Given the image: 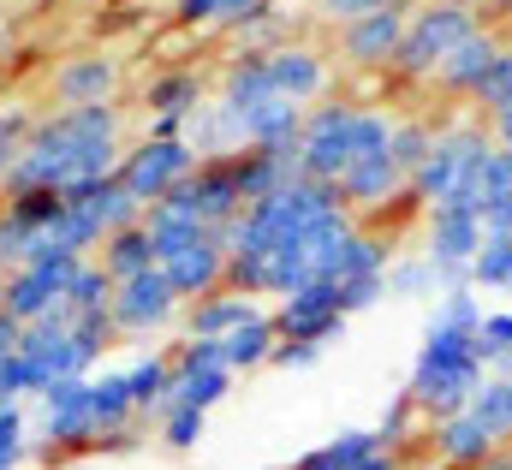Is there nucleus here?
<instances>
[{
  "label": "nucleus",
  "mask_w": 512,
  "mask_h": 470,
  "mask_svg": "<svg viewBox=\"0 0 512 470\" xmlns=\"http://www.w3.org/2000/svg\"><path fill=\"white\" fill-rule=\"evenodd\" d=\"M120 161H126V149H120V114H114V102L108 108H60V114L36 119V131L24 143L18 167L0 179V191L6 197H24V191H60V197H72V191H84L96 179H114Z\"/></svg>",
  "instance_id": "nucleus-1"
},
{
  "label": "nucleus",
  "mask_w": 512,
  "mask_h": 470,
  "mask_svg": "<svg viewBox=\"0 0 512 470\" xmlns=\"http://www.w3.org/2000/svg\"><path fill=\"white\" fill-rule=\"evenodd\" d=\"M399 119H387L382 108H358V102H316L304 114V137H298V173L316 185H340L358 161L387 155Z\"/></svg>",
  "instance_id": "nucleus-2"
},
{
  "label": "nucleus",
  "mask_w": 512,
  "mask_h": 470,
  "mask_svg": "<svg viewBox=\"0 0 512 470\" xmlns=\"http://www.w3.org/2000/svg\"><path fill=\"white\" fill-rule=\"evenodd\" d=\"M477 387H483V352H477V334L447 328V322H435V316H429L423 352H417V363H411V381H405L411 405H417L429 423H441V417L471 411Z\"/></svg>",
  "instance_id": "nucleus-3"
},
{
  "label": "nucleus",
  "mask_w": 512,
  "mask_h": 470,
  "mask_svg": "<svg viewBox=\"0 0 512 470\" xmlns=\"http://www.w3.org/2000/svg\"><path fill=\"white\" fill-rule=\"evenodd\" d=\"M483 30V18L471 12V6H441V0H429V6H417L411 12V24H405V42H399V60H393V72L399 78H435L471 36Z\"/></svg>",
  "instance_id": "nucleus-4"
},
{
  "label": "nucleus",
  "mask_w": 512,
  "mask_h": 470,
  "mask_svg": "<svg viewBox=\"0 0 512 470\" xmlns=\"http://www.w3.org/2000/svg\"><path fill=\"white\" fill-rule=\"evenodd\" d=\"M495 155V137L489 131H477V125H453V131H435V149H429V161L411 173V203H423V209H441V203H453V191L483 167Z\"/></svg>",
  "instance_id": "nucleus-5"
},
{
  "label": "nucleus",
  "mask_w": 512,
  "mask_h": 470,
  "mask_svg": "<svg viewBox=\"0 0 512 470\" xmlns=\"http://www.w3.org/2000/svg\"><path fill=\"white\" fill-rule=\"evenodd\" d=\"M197 167H203V161H197V149H191L185 137H173V143L143 137V143H131L126 161H120V185H126L143 209H155V203H167Z\"/></svg>",
  "instance_id": "nucleus-6"
},
{
  "label": "nucleus",
  "mask_w": 512,
  "mask_h": 470,
  "mask_svg": "<svg viewBox=\"0 0 512 470\" xmlns=\"http://www.w3.org/2000/svg\"><path fill=\"white\" fill-rule=\"evenodd\" d=\"M84 268V256H66V250H42L30 268H18V274H6V316H18L24 328L30 322H42V316H54L60 304H66V292H72V274Z\"/></svg>",
  "instance_id": "nucleus-7"
},
{
  "label": "nucleus",
  "mask_w": 512,
  "mask_h": 470,
  "mask_svg": "<svg viewBox=\"0 0 512 470\" xmlns=\"http://www.w3.org/2000/svg\"><path fill=\"white\" fill-rule=\"evenodd\" d=\"M18 352L36 363L42 387H54V381H90V369H96V357L84 352V340H78V316H72L66 304H60L54 316L30 322Z\"/></svg>",
  "instance_id": "nucleus-8"
},
{
  "label": "nucleus",
  "mask_w": 512,
  "mask_h": 470,
  "mask_svg": "<svg viewBox=\"0 0 512 470\" xmlns=\"http://www.w3.org/2000/svg\"><path fill=\"white\" fill-rule=\"evenodd\" d=\"M233 387V369H227V352L221 340H185V352L173 357V393L161 411H215Z\"/></svg>",
  "instance_id": "nucleus-9"
},
{
  "label": "nucleus",
  "mask_w": 512,
  "mask_h": 470,
  "mask_svg": "<svg viewBox=\"0 0 512 470\" xmlns=\"http://www.w3.org/2000/svg\"><path fill=\"white\" fill-rule=\"evenodd\" d=\"M36 435L48 453H102L96 447V417H90V381H54L42 393Z\"/></svg>",
  "instance_id": "nucleus-10"
},
{
  "label": "nucleus",
  "mask_w": 512,
  "mask_h": 470,
  "mask_svg": "<svg viewBox=\"0 0 512 470\" xmlns=\"http://www.w3.org/2000/svg\"><path fill=\"white\" fill-rule=\"evenodd\" d=\"M108 316H114V334H155V328H173V322H179V292H173V280H167L161 268L131 274V280L114 286Z\"/></svg>",
  "instance_id": "nucleus-11"
},
{
  "label": "nucleus",
  "mask_w": 512,
  "mask_h": 470,
  "mask_svg": "<svg viewBox=\"0 0 512 470\" xmlns=\"http://www.w3.org/2000/svg\"><path fill=\"white\" fill-rule=\"evenodd\" d=\"M280 340H298V346H328L340 328H346V310H340V286L334 280H316L292 298H280V310L268 316Z\"/></svg>",
  "instance_id": "nucleus-12"
},
{
  "label": "nucleus",
  "mask_w": 512,
  "mask_h": 470,
  "mask_svg": "<svg viewBox=\"0 0 512 470\" xmlns=\"http://www.w3.org/2000/svg\"><path fill=\"white\" fill-rule=\"evenodd\" d=\"M483 250V227L465 209H429V268L447 280V292L471 286V262Z\"/></svg>",
  "instance_id": "nucleus-13"
},
{
  "label": "nucleus",
  "mask_w": 512,
  "mask_h": 470,
  "mask_svg": "<svg viewBox=\"0 0 512 470\" xmlns=\"http://www.w3.org/2000/svg\"><path fill=\"white\" fill-rule=\"evenodd\" d=\"M227 262H233L227 227H209L197 244H185L179 256H167V262H161V274L173 280L179 304H197V298H209V292H221V286H227Z\"/></svg>",
  "instance_id": "nucleus-14"
},
{
  "label": "nucleus",
  "mask_w": 512,
  "mask_h": 470,
  "mask_svg": "<svg viewBox=\"0 0 512 470\" xmlns=\"http://www.w3.org/2000/svg\"><path fill=\"white\" fill-rule=\"evenodd\" d=\"M405 24H411V12H399V6L370 12V18H358V24H340V54H346L352 66H364V72H382V66L399 60Z\"/></svg>",
  "instance_id": "nucleus-15"
},
{
  "label": "nucleus",
  "mask_w": 512,
  "mask_h": 470,
  "mask_svg": "<svg viewBox=\"0 0 512 470\" xmlns=\"http://www.w3.org/2000/svg\"><path fill=\"white\" fill-rule=\"evenodd\" d=\"M90 417H96V447H102V453L131 447V423H137L143 411H137V399H131L126 369L90 375Z\"/></svg>",
  "instance_id": "nucleus-16"
},
{
  "label": "nucleus",
  "mask_w": 512,
  "mask_h": 470,
  "mask_svg": "<svg viewBox=\"0 0 512 470\" xmlns=\"http://www.w3.org/2000/svg\"><path fill=\"white\" fill-rule=\"evenodd\" d=\"M501 54H507V48H501V36L483 24V30H477V36H471V42H465L441 72H435V90H441V96H465V102H477V96H483V84H489V72L501 66Z\"/></svg>",
  "instance_id": "nucleus-17"
},
{
  "label": "nucleus",
  "mask_w": 512,
  "mask_h": 470,
  "mask_svg": "<svg viewBox=\"0 0 512 470\" xmlns=\"http://www.w3.org/2000/svg\"><path fill=\"white\" fill-rule=\"evenodd\" d=\"M120 84V66L108 54H78L66 66H54V102L60 108H108Z\"/></svg>",
  "instance_id": "nucleus-18"
},
{
  "label": "nucleus",
  "mask_w": 512,
  "mask_h": 470,
  "mask_svg": "<svg viewBox=\"0 0 512 470\" xmlns=\"http://www.w3.org/2000/svg\"><path fill=\"white\" fill-rule=\"evenodd\" d=\"M429 441H435V459H441V470H483L495 453H501V441H495V435H489L471 411L429 423Z\"/></svg>",
  "instance_id": "nucleus-19"
},
{
  "label": "nucleus",
  "mask_w": 512,
  "mask_h": 470,
  "mask_svg": "<svg viewBox=\"0 0 512 470\" xmlns=\"http://www.w3.org/2000/svg\"><path fill=\"white\" fill-rule=\"evenodd\" d=\"M334 191H340V203H346L352 215H376L393 197H411V179L393 167V155H370V161H358Z\"/></svg>",
  "instance_id": "nucleus-20"
},
{
  "label": "nucleus",
  "mask_w": 512,
  "mask_h": 470,
  "mask_svg": "<svg viewBox=\"0 0 512 470\" xmlns=\"http://www.w3.org/2000/svg\"><path fill=\"white\" fill-rule=\"evenodd\" d=\"M227 173H233V185H239V197H245V209H251V203L286 191V185L298 179V155H280V149H239V155H227Z\"/></svg>",
  "instance_id": "nucleus-21"
},
{
  "label": "nucleus",
  "mask_w": 512,
  "mask_h": 470,
  "mask_svg": "<svg viewBox=\"0 0 512 470\" xmlns=\"http://www.w3.org/2000/svg\"><path fill=\"white\" fill-rule=\"evenodd\" d=\"M268 78H274V90H280L286 102H298V108L328 90V66H322V54L304 48V42H286L280 54H268Z\"/></svg>",
  "instance_id": "nucleus-22"
},
{
  "label": "nucleus",
  "mask_w": 512,
  "mask_h": 470,
  "mask_svg": "<svg viewBox=\"0 0 512 470\" xmlns=\"http://www.w3.org/2000/svg\"><path fill=\"white\" fill-rule=\"evenodd\" d=\"M256 316H268V310H256V298H239V292L221 286V292H209L185 310V340H227L233 328H245Z\"/></svg>",
  "instance_id": "nucleus-23"
},
{
  "label": "nucleus",
  "mask_w": 512,
  "mask_h": 470,
  "mask_svg": "<svg viewBox=\"0 0 512 470\" xmlns=\"http://www.w3.org/2000/svg\"><path fill=\"white\" fill-rule=\"evenodd\" d=\"M143 108H149V119H161V114L191 119L197 108H209V78H203V72H191V66H173V72L149 78Z\"/></svg>",
  "instance_id": "nucleus-24"
},
{
  "label": "nucleus",
  "mask_w": 512,
  "mask_h": 470,
  "mask_svg": "<svg viewBox=\"0 0 512 470\" xmlns=\"http://www.w3.org/2000/svg\"><path fill=\"white\" fill-rule=\"evenodd\" d=\"M60 221H66V197L60 191H24V197H6V209H0V227L30 238V244H42Z\"/></svg>",
  "instance_id": "nucleus-25"
},
{
  "label": "nucleus",
  "mask_w": 512,
  "mask_h": 470,
  "mask_svg": "<svg viewBox=\"0 0 512 470\" xmlns=\"http://www.w3.org/2000/svg\"><path fill=\"white\" fill-rule=\"evenodd\" d=\"M328 280L334 286H364V280H387V244L376 233H352L334 262H328Z\"/></svg>",
  "instance_id": "nucleus-26"
},
{
  "label": "nucleus",
  "mask_w": 512,
  "mask_h": 470,
  "mask_svg": "<svg viewBox=\"0 0 512 470\" xmlns=\"http://www.w3.org/2000/svg\"><path fill=\"white\" fill-rule=\"evenodd\" d=\"M268 102H280V90L268 78V60H233L227 66V84H221V108H233V114L245 119L256 108H268Z\"/></svg>",
  "instance_id": "nucleus-27"
},
{
  "label": "nucleus",
  "mask_w": 512,
  "mask_h": 470,
  "mask_svg": "<svg viewBox=\"0 0 512 470\" xmlns=\"http://www.w3.org/2000/svg\"><path fill=\"white\" fill-rule=\"evenodd\" d=\"M370 453H382V435H376V429H346V435H334L328 447L304 453L292 470H358Z\"/></svg>",
  "instance_id": "nucleus-28"
},
{
  "label": "nucleus",
  "mask_w": 512,
  "mask_h": 470,
  "mask_svg": "<svg viewBox=\"0 0 512 470\" xmlns=\"http://www.w3.org/2000/svg\"><path fill=\"white\" fill-rule=\"evenodd\" d=\"M149 268H161L155 262V250H149V233H143V221L137 227H126V233H114L108 244H102V274L120 286V280H131V274H149Z\"/></svg>",
  "instance_id": "nucleus-29"
},
{
  "label": "nucleus",
  "mask_w": 512,
  "mask_h": 470,
  "mask_svg": "<svg viewBox=\"0 0 512 470\" xmlns=\"http://www.w3.org/2000/svg\"><path fill=\"white\" fill-rule=\"evenodd\" d=\"M274 346H280V334H274L268 316H256V322L233 328V334L221 340V352H227V369H233V375H239V369H262V363H274Z\"/></svg>",
  "instance_id": "nucleus-30"
},
{
  "label": "nucleus",
  "mask_w": 512,
  "mask_h": 470,
  "mask_svg": "<svg viewBox=\"0 0 512 470\" xmlns=\"http://www.w3.org/2000/svg\"><path fill=\"white\" fill-rule=\"evenodd\" d=\"M126 381H131V399L143 417H161L167 393H173V357H137L126 363Z\"/></svg>",
  "instance_id": "nucleus-31"
},
{
  "label": "nucleus",
  "mask_w": 512,
  "mask_h": 470,
  "mask_svg": "<svg viewBox=\"0 0 512 470\" xmlns=\"http://www.w3.org/2000/svg\"><path fill=\"white\" fill-rule=\"evenodd\" d=\"M143 233H149V250H155V262H167V256H179L185 244H197V238L209 233V227H197V221L173 215L167 203H155V209H143Z\"/></svg>",
  "instance_id": "nucleus-32"
},
{
  "label": "nucleus",
  "mask_w": 512,
  "mask_h": 470,
  "mask_svg": "<svg viewBox=\"0 0 512 470\" xmlns=\"http://www.w3.org/2000/svg\"><path fill=\"white\" fill-rule=\"evenodd\" d=\"M268 6L274 0H179V24H233V30H245Z\"/></svg>",
  "instance_id": "nucleus-33"
},
{
  "label": "nucleus",
  "mask_w": 512,
  "mask_h": 470,
  "mask_svg": "<svg viewBox=\"0 0 512 470\" xmlns=\"http://www.w3.org/2000/svg\"><path fill=\"white\" fill-rule=\"evenodd\" d=\"M471 417L495 435V441H512V375H489L471 399Z\"/></svg>",
  "instance_id": "nucleus-34"
},
{
  "label": "nucleus",
  "mask_w": 512,
  "mask_h": 470,
  "mask_svg": "<svg viewBox=\"0 0 512 470\" xmlns=\"http://www.w3.org/2000/svg\"><path fill=\"white\" fill-rule=\"evenodd\" d=\"M429 149H435V131H429L423 119H399V125H393V137H387V155H393V167H399L405 179L429 161Z\"/></svg>",
  "instance_id": "nucleus-35"
},
{
  "label": "nucleus",
  "mask_w": 512,
  "mask_h": 470,
  "mask_svg": "<svg viewBox=\"0 0 512 470\" xmlns=\"http://www.w3.org/2000/svg\"><path fill=\"white\" fill-rule=\"evenodd\" d=\"M108 304H114V280L102 274V262H84V268L72 274L66 310H72V316H96V310H108Z\"/></svg>",
  "instance_id": "nucleus-36"
},
{
  "label": "nucleus",
  "mask_w": 512,
  "mask_h": 470,
  "mask_svg": "<svg viewBox=\"0 0 512 470\" xmlns=\"http://www.w3.org/2000/svg\"><path fill=\"white\" fill-rule=\"evenodd\" d=\"M48 387H42V375H36V363L24 352H6L0 357V399H12V405H24V399H42Z\"/></svg>",
  "instance_id": "nucleus-37"
},
{
  "label": "nucleus",
  "mask_w": 512,
  "mask_h": 470,
  "mask_svg": "<svg viewBox=\"0 0 512 470\" xmlns=\"http://www.w3.org/2000/svg\"><path fill=\"white\" fill-rule=\"evenodd\" d=\"M30 131H36V119H30V114H18V108H0V179L18 167V155H24Z\"/></svg>",
  "instance_id": "nucleus-38"
},
{
  "label": "nucleus",
  "mask_w": 512,
  "mask_h": 470,
  "mask_svg": "<svg viewBox=\"0 0 512 470\" xmlns=\"http://www.w3.org/2000/svg\"><path fill=\"white\" fill-rule=\"evenodd\" d=\"M477 352H483L489 369H495V363H507V357H512V310L483 316V328H477Z\"/></svg>",
  "instance_id": "nucleus-39"
},
{
  "label": "nucleus",
  "mask_w": 512,
  "mask_h": 470,
  "mask_svg": "<svg viewBox=\"0 0 512 470\" xmlns=\"http://www.w3.org/2000/svg\"><path fill=\"white\" fill-rule=\"evenodd\" d=\"M471 286H512V238L507 244H483V250H477Z\"/></svg>",
  "instance_id": "nucleus-40"
},
{
  "label": "nucleus",
  "mask_w": 512,
  "mask_h": 470,
  "mask_svg": "<svg viewBox=\"0 0 512 470\" xmlns=\"http://www.w3.org/2000/svg\"><path fill=\"white\" fill-rule=\"evenodd\" d=\"M155 423H161V441H167L173 453H191V447L203 441V411H161Z\"/></svg>",
  "instance_id": "nucleus-41"
},
{
  "label": "nucleus",
  "mask_w": 512,
  "mask_h": 470,
  "mask_svg": "<svg viewBox=\"0 0 512 470\" xmlns=\"http://www.w3.org/2000/svg\"><path fill=\"white\" fill-rule=\"evenodd\" d=\"M24 459V405L0 399V470H12Z\"/></svg>",
  "instance_id": "nucleus-42"
},
{
  "label": "nucleus",
  "mask_w": 512,
  "mask_h": 470,
  "mask_svg": "<svg viewBox=\"0 0 512 470\" xmlns=\"http://www.w3.org/2000/svg\"><path fill=\"white\" fill-rule=\"evenodd\" d=\"M227 292H239V298H262V292H268V262H256V256H233V262H227Z\"/></svg>",
  "instance_id": "nucleus-43"
},
{
  "label": "nucleus",
  "mask_w": 512,
  "mask_h": 470,
  "mask_svg": "<svg viewBox=\"0 0 512 470\" xmlns=\"http://www.w3.org/2000/svg\"><path fill=\"white\" fill-rule=\"evenodd\" d=\"M417 417H423V411H417V405H411V393H399V399H393V405H387L382 429H376V435H382V447H387V453H393V447H399V441H405V435H411V423H417Z\"/></svg>",
  "instance_id": "nucleus-44"
},
{
  "label": "nucleus",
  "mask_w": 512,
  "mask_h": 470,
  "mask_svg": "<svg viewBox=\"0 0 512 470\" xmlns=\"http://www.w3.org/2000/svg\"><path fill=\"white\" fill-rule=\"evenodd\" d=\"M477 227H483V244H507L512 238V197H495L477 209Z\"/></svg>",
  "instance_id": "nucleus-45"
},
{
  "label": "nucleus",
  "mask_w": 512,
  "mask_h": 470,
  "mask_svg": "<svg viewBox=\"0 0 512 470\" xmlns=\"http://www.w3.org/2000/svg\"><path fill=\"white\" fill-rule=\"evenodd\" d=\"M441 274L429 268V262H399L393 274H387V292H405V298H417V292H429Z\"/></svg>",
  "instance_id": "nucleus-46"
},
{
  "label": "nucleus",
  "mask_w": 512,
  "mask_h": 470,
  "mask_svg": "<svg viewBox=\"0 0 512 470\" xmlns=\"http://www.w3.org/2000/svg\"><path fill=\"white\" fill-rule=\"evenodd\" d=\"M387 6H411V0H322V12L328 18H340V24H358V18H370V12H387Z\"/></svg>",
  "instance_id": "nucleus-47"
},
{
  "label": "nucleus",
  "mask_w": 512,
  "mask_h": 470,
  "mask_svg": "<svg viewBox=\"0 0 512 470\" xmlns=\"http://www.w3.org/2000/svg\"><path fill=\"white\" fill-rule=\"evenodd\" d=\"M501 102H512V48L501 54V66L489 72V84H483V96H477V108H483V114H495Z\"/></svg>",
  "instance_id": "nucleus-48"
},
{
  "label": "nucleus",
  "mask_w": 512,
  "mask_h": 470,
  "mask_svg": "<svg viewBox=\"0 0 512 470\" xmlns=\"http://www.w3.org/2000/svg\"><path fill=\"white\" fill-rule=\"evenodd\" d=\"M387 292V280H364V286H340V310L346 316H358V310H370L376 298Z\"/></svg>",
  "instance_id": "nucleus-49"
},
{
  "label": "nucleus",
  "mask_w": 512,
  "mask_h": 470,
  "mask_svg": "<svg viewBox=\"0 0 512 470\" xmlns=\"http://www.w3.org/2000/svg\"><path fill=\"white\" fill-rule=\"evenodd\" d=\"M316 357H322V346H298V340H280V346H274V363H280V369H310Z\"/></svg>",
  "instance_id": "nucleus-50"
},
{
  "label": "nucleus",
  "mask_w": 512,
  "mask_h": 470,
  "mask_svg": "<svg viewBox=\"0 0 512 470\" xmlns=\"http://www.w3.org/2000/svg\"><path fill=\"white\" fill-rule=\"evenodd\" d=\"M18 346H24V322L0 310V357H6V352H18Z\"/></svg>",
  "instance_id": "nucleus-51"
},
{
  "label": "nucleus",
  "mask_w": 512,
  "mask_h": 470,
  "mask_svg": "<svg viewBox=\"0 0 512 470\" xmlns=\"http://www.w3.org/2000/svg\"><path fill=\"white\" fill-rule=\"evenodd\" d=\"M489 119H495V149H507L512 155V102H501Z\"/></svg>",
  "instance_id": "nucleus-52"
},
{
  "label": "nucleus",
  "mask_w": 512,
  "mask_h": 470,
  "mask_svg": "<svg viewBox=\"0 0 512 470\" xmlns=\"http://www.w3.org/2000/svg\"><path fill=\"white\" fill-rule=\"evenodd\" d=\"M358 470H399V459H393V453L382 447V453H370V459H364Z\"/></svg>",
  "instance_id": "nucleus-53"
},
{
  "label": "nucleus",
  "mask_w": 512,
  "mask_h": 470,
  "mask_svg": "<svg viewBox=\"0 0 512 470\" xmlns=\"http://www.w3.org/2000/svg\"><path fill=\"white\" fill-rule=\"evenodd\" d=\"M483 470H512V453H495V459H489Z\"/></svg>",
  "instance_id": "nucleus-54"
},
{
  "label": "nucleus",
  "mask_w": 512,
  "mask_h": 470,
  "mask_svg": "<svg viewBox=\"0 0 512 470\" xmlns=\"http://www.w3.org/2000/svg\"><path fill=\"white\" fill-rule=\"evenodd\" d=\"M483 12H512V0H477Z\"/></svg>",
  "instance_id": "nucleus-55"
},
{
  "label": "nucleus",
  "mask_w": 512,
  "mask_h": 470,
  "mask_svg": "<svg viewBox=\"0 0 512 470\" xmlns=\"http://www.w3.org/2000/svg\"><path fill=\"white\" fill-rule=\"evenodd\" d=\"M441 6H471V12H477V0H441Z\"/></svg>",
  "instance_id": "nucleus-56"
},
{
  "label": "nucleus",
  "mask_w": 512,
  "mask_h": 470,
  "mask_svg": "<svg viewBox=\"0 0 512 470\" xmlns=\"http://www.w3.org/2000/svg\"><path fill=\"white\" fill-rule=\"evenodd\" d=\"M423 470H441V465H423Z\"/></svg>",
  "instance_id": "nucleus-57"
},
{
  "label": "nucleus",
  "mask_w": 512,
  "mask_h": 470,
  "mask_svg": "<svg viewBox=\"0 0 512 470\" xmlns=\"http://www.w3.org/2000/svg\"><path fill=\"white\" fill-rule=\"evenodd\" d=\"M0 42H6V36H0Z\"/></svg>",
  "instance_id": "nucleus-58"
}]
</instances>
